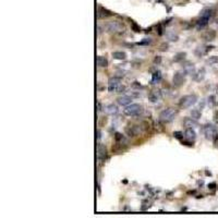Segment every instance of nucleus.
Segmentation results:
<instances>
[{
  "instance_id": "obj_1",
  "label": "nucleus",
  "mask_w": 218,
  "mask_h": 218,
  "mask_svg": "<svg viewBox=\"0 0 218 218\" xmlns=\"http://www.w3.org/2000/svg\"><path fill=\"white\" fill-rule=\"evenodd\" d=\"M177 115V110L174 109V108H167L165 110H162L159 115V119L160 121L164 122V123H168V122H171L174 119Z\"/></svg>"
},
{
  "instance_id": "obj_2",
  "label": "nucleus",
  "mask_w": 218,
  "mask_h": 218,
  "mask_svg": "<svg viewBox=\"0 0 218 218\" xmlns=\"http://www.w3.org/2000/svg\"><path fill=\"white\" fill-rule=\"evenodd\" d=\"M197 97L195 95H186L180 99V107L182 108H190L196 104Z\"/></svg>"
},
{
  "instance_id": "obj_3",
  "label": "nucleus",
  "mask_w": 218,
  "mask_h": 218,
  "mask_svg": "<svg viewBox=\"0 0 218 218\" xmlns=\"http://www.w3.org/2000/svg\"><path fill=\"white\" fill-rule=\"evenodd\" d=\"M141 112H142V106L138 104H130L125 109V113L127 116H130V117L138 116Z\"/></svg>"
},
{
  "instance_id": "obj_4",
  "label": "nucleus",
  "mask_w": 218,
  "mask_h": 218,
  "mask_svg": "<svg viewBox=\"0 0 218 218\" xmlns=\"http://www.w3.org/2000/svg\"><path fill=\"white\" fill-rule=\"evenodd\" d=\"M211 15H212V10H209V9L204 10L203 13H202V15H201V19L197 21V27L199 28H203L204 26H206L207 23H208V21H209Z\"/></svg>"
},
{
  "instance_id": "obj_5",
  "label": "nucleus",
  "mask_w": 218,
  "mask_h": 218,
  "mask_svg": "<svg viewBox=\"0 0 218 218\" xmlns=\"http://www.w3.org/2000/svg\"><path fill=\"white\" fill-rule=\"evenodd\" d=\"M121 85V80L119 78H111L108 81V91L109 92H117Z\"/></svg>"
},
{
  "instance_id": "obj_6",
  "label": "nucleus",
  "mask_w": 218,
  "mask_h": 218,
  "mask_svg": "<svg viewBox=\"0 0 218 218\" xmlns=\"http://www.w3.org/2000/svg\"><path fill=\"white\" fill-rule=\"evenodd\" d=\"M204 133H205V136L207 138H214V137L217 135V129L216 127L213 125H206L204 127Z\"/></svg>"
},
{
  "instance_id": "obj_7",
  "label": "nucleus",
  "mask_w": 218,
  "mask_h": 218,
  "mask_svg": "<svg viewBox=\"0 0 218 218\" xmlns=\"http://www.w3.org/2000/svg\"><path fill=\"white\" fill-rule=\"evenodd\" d=\"M174 84L176 86H181L186 82V72H177L174 75Z\"/></svg>"
},
{
  "instance_id": "obj_8",
  "label": "nucleus",
  "mask_w": 218,
  "mask_h": 218,
  "mask_svg": "<svg viewBox=\"0 0 218 218\" xmlns=\"http://www.w3.org/2000/svg\"><path fill=\"white\" fill-rule=\"evenodd\" d=\"M148 98L152 103H156L162 98V92L159 89H153L150 94H148Z\"/></svg>"
},
{
  "instance_id": "obj_9",
  "label": "nucleus",
  "mask_w": 218,
  "mask_h": 218,
  "mask_svg": "<svg viewBox=\"0 0 218 218\" xmlns=\"http://www.w3.org/2000/svg\"><path fill=\"white\" fill-rule=\"evenodd\" d=\"M107 156V150L106 146L104 144H98V147H97V157L99 160H104Z\"/></svg>"
},
{
  "instance_id": "obj_10",
  "label": "nucleus",
  "mask_w": 218,
  "mask_h": 218,
  "mask_svg": "<svg viewBox=\"0 0 218 218\" xmlns=\"http://www.w3.org/2000/svg\"><path fill=\"white\" fill-rule=\"evenodd\" d=\"M122 28V25L118 22H109L107 25V30L109 32H119Z\"/></svg>"
},
{
  "instance_id": "obj_11",
  "label": "nucleus",
  "mask_w": 218,
  "mask_h": 218,
  "mask_svg": "<svg viewBox=\"0 0 218 218\" xmlns=\"http://www.w3.org/2000/svg\"><path fill=\"white\" fill-rule=\"evenodd\" d=\"M118 104L121 105V106H129L132 101V98L130 96H127V95H123V96H120L118 97Z\"/></svg>"
},
{
  "instance_id": "obj_12",
  "label": "nucleus",
  "mask_w": 218,
  "mask_h": 218,
  "mask_svg": "<svg viewBox=\"0 0 218 218\" xmlns=\"http://www.w3.org/2000/svg\"><path fill=\"white\" fill-rule=\"evenodd\" d=\"M183 125H184V127H187V128H192V129H194L195 127H197V122H196L195 119H193L192 117H191V118L184 119Z\"/></svg>"
},
{
  "instance_id": "obj_13",
  "label": "nucleus",
  "mask_w": 218,
  "mask_h": 218,
  "mask_svg": "<svg viewBox=\"0 0 218 218\" xmlns=\"http://www.w3.org/2000/svg\"><path fill=\"white\" fill-rule=\"evenodd\" d=\"M184 136L187 137L188 140H190V141H193L196 137V133H195V131L192 128H187V130L184 132Z\"/></svg>"
},
{
  "instance_id": "obj_14",
  "label": "nucleus",
  "mask_w": 218,
  "mask_h": 218,
  "mask_svg": "<svg viewBox=\"0 0 218 218\" xmlns=\"http://www.w3.org/2000/svg\"><path fill=\"white\" fill-rule=\"evenodd\" d=\"M104 109H105V111H106L107 113H109V115H116V113L119 111L118 107L116 106V105H113V104L107 105V106H105Z\"/></svg>"
},
{
  "instance_id": "obj_15",
  "label": "nucleus",
  "mask_w": 218,
  "mask_h": 218,
  "mask_svg": "<svg viewBox=\"0 0 218 218\" xmlns=\"http://www.w3.org/2000/svg\"><path fill=\"white\" fill-rule=\"evenodd\" d=\"M97 64H98V67H100V68H106L107 66H108V61H107V59L105 57L99 56L97 58Z\"/></svg>"
},
{
  "instance_id": "obj_16",
  "label": "nucleus",
  "mask_w": 218,
  "mask_h": 218,
  "mask_svg": "<svg viewBox=\"0 0 218 218\" xmlns=\"http://www.w3.org/2000/svg\"><path fill=\"white\" fill-rule=\"evenodd\" d=\"M112 57L115 59H118V60H125L127 58V55L123 51H115V52H112Z\"/></svg>"
},
{
  "instance_id": "obj_17",
  "label": "nucleus",
  "mask_w": 218,
  "mask_h": 218,
  "mask_svg": "<svg viewBox=\"0 0 218 218\" xmlns=\"http://www.w3.org/2000/svg\"><path fill=\"white\" fill-rule=\"evenodd\" d=\"M109 15H111V13L109 12V11H107L106 9H104V8H101V7H98V18H103V17H109Z\"/></svg>"
},
{
  "instance_id": "obj_18",
  "label": "nucleus",
  "mask_w": 218,
  "mask_h": 218,
  "mask_svg": "<svg viewBox=\"0 0 218 218\" xmlns=\"http://www.w3.org/2000/svg\"><path fill=\"white\" fill-rule=\"evenodd\" d=\"M184 72L188 73V74H194L195 70H194V66L192 63H187L184 66Z\"/></svg>"
},
{
  "instance_id": "obj_19",
  "label": "nucleus",
  "mask_w": 218,
  "mask_h": 218,
  "mask_svg": "<svg viewBox=\"0 0 218 218\" xmlns=\"http://www.w3.org/2000/svg\"><path fill=\"white\" fill-rule=\"evenodd\" d=\"M191 117L195 120H199L201 118V110L199 109H193L192 111H191Z\"/></svg>"
},
{
  "instance_id": "obj_20",
  "label": "nucleus",
  "mask_w": 218,
  "mask_h": 218,
  "mask_svg": "<svg viewBox=\"0 0 218 218\" xmlns=\"http://www.w3.org/2000/svg\"><path fill=\"white\" fill-rule=\"evenodd\" d=\"M204 76H205V71H204V69H202L201 71L197 72V75H195V80L196 81H202L204 79Z\"/></svg>"
},
{
  "instance_id": "obj_21",
  "label": "nucleus",
  "mask_w": 218,
  "mask_h": 218,
  "mask_svg": "<svg viewBox=\"0 0 218 218\" xmlns=\"http://www.w3.org/2000/svg\"><path fill=\"white\" fill-rule=\"evenodd\" d=\"M214 37H215V32H208L207 34L204 35V38L206 40H213Z\"/></svg>"
},
{
  "instance_id": "obj_22",
  "label": "nucleus",
  "mask_w": 218,
  "mask_h": 218,
  "mask_svg": "<svg viewBox=\"0 0 218 218\" xmlns=\"http://www.w3.org/2000/svg\"><path fill=\"white\" fill-rule=\"evenodd\" d=\"M160 78H162V75H160V72H159V71H157V72H155V73L153 74V83H156V82H159V80H160Z\"/></svg>"
},
{
  "instance_id": "obj_23",
  "label": "nucleus",
  "mask_w": 218,
  "mask_h": 218,
  "mask_svg": "<svg viewBox=\"0 0 218 218\" xmlns=\"http://www.w3.org/2000/svg\"><path fill=\"white\" fill-rule=\"evenodd\" d=\"M207 62L209 63V64H215V63H218V57L217 56L209 57V58H208V60H207Z\"/></svg>"
},
{
  "instance_id": "obj_24",
  "label": "nucleus",
  "mask_w": 218,
  "mask_h": 218,
  "mask_svg": "<svg viewBox=\"0 0 218 218\" xmlns=\"http://www.w3.org/2000/svg\"><path fill=\"white\" fill-rule=\"evenodd\" d=\"M97 105H98V112H100L101 111V103L98 101V104H97Z\"/></svg>"
},
{
  "instance_id": "obj_25",
  "label": "nucleus",
  "mask_w": 218,
  "mask_h": 218,
  "mask_svg": "<svg viewBox=\"0 0 218 218\" xmlns=\"http://www.w3.org/2000/svg\"><path fill=\"white\" fill-rule=\"evenodd\" d=\"M100 137H101V133H100V131L98 130V140H100Z\"/></svg>"
}]
</instances>
